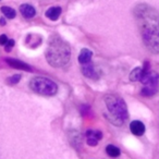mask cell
I'll use <instances>...</instances> for the list:
<instances>
[{
	"instance_id": "6da1fadb",
	"label": "cell",
	"mask_w": 159,
	"mask_h": 159,
	"mask_svg": "<svg viewBox=\"0 0 159 159\" xmlns=\"http://www.w3.org/2000/svg\"><path fill=\"white\" fill-rule=\"evenodd\" d=\"M133 16L145 46L159 53V12L147 3H139L133 9Z\"/></svg>"
},
{
	"instance_id": "7a4b0ae2",
	"label": "cell",
	"mask_w": 159,
	"mask_h": 159,
	"mask_svg": "<svg viewBox=\"0 0 159 159\" xmlns=\"http://www.w3.org/2000/svg\"><path fill=\"white\" fill-rule=\"evenodd\" d=\"M46 59L51 66L63 68L71 59V48L69 44L57 35L50 36L46 50Z\"/></svg>"
},
{
	"instance_id": "3957f363",
	"label": "cell",
	"mask_w": 159,
	"mask_h": 159,
	"mask_svg": "<svg viewBox=\"0 0 159 159\" xmlns=\"http://www.w3.org/2000/svg\"><path fill=\"white\" fill-rule=\"evenodd\" d=\"M104 100L108 110V113L105 115V117L115 125H122L129 118L125 102L116 95H107Z\"/></svg>"
},
{
	"instance_id": "277c9868",
	"label": "cell",
	"mask_w": 159,
	"mask_h": 159,
	"mask_svg": "<svg viewBox=\"0 0 159 159\" xmlns=\"http://www.w3.org/2000/svg\"><path fill=\"white\" fill-rule=\"evenodd\" d=\"M30 87L33 92L43 96H53L57 94L58 86L53 81L44 76H35L31 80Z\"/></svg>"
},
{
	"instance_id": "5b68a950",
	"label": "cell",
	"mask_w": 159,
	"mask_h": 159,
	"mask_svg": "<svg viewBox=\"0 0 159 159\" xmlns=\"http://www.w3.org/2000/svg\"><path fill=\"white\" fill-rule=\"evenodd\" d=\"M82 73L86 77L92 80H97L99 77V73H98L95 64L92 61H89V63L82 64Z\"/></svg>"
},
{
	"instance_id": "8992f818",
	"label": "cell",
	"mask_w": 159,
	"mask_h": 159,
	"mask_svg": "<svg viewBox=\"0 0 159 159\" xmlns=\"http://www.w3.org/2000/svg\"><path fill=\"white\" fill-rule=\"evenodd\" d=\"M102 139V133L98 130H87L86 131V142L89 146H96Z\"/></svg>"
},
{
	"instance_id": "52a82bcc",
	"label": "cell",
	"mask_w": 159,
	"mask_h": 159,
	"mask_svg": "<svg viewBox=\"0 0 159 159\" xmlns=\"http://www.w3.org/2000/svg\"><path fill=\"white\" fill-rule=\"evenodd\" d=\"M130 130L136 136H142L145 133V125H144L143 122L135 120V121H132L130 123Z\"/></svg>"
},
{
	"instance_id": "ba28073f",
	"label": "cell",
	"mask_w": 159,
	"mask_h": 159,
	"mask_svg": "<svg viewBox=\"0 0 159 159\" xmlns=\"http://www.w3.org/2000/svg\"><path fill=\"white\" fill-rule=\"evenodd\" d=\"M6 61L8 62L10 66L14 69H19V70H24V71H31V66H29L27 63L25 62L21 61V60H18V59H12V58H7Z\"/></svg>"
},
{
	"instance_id": "9c48e42d",
	"label": "cell",
	"mask_w": 159,
	"mask_h": 159,
	"mask_svg": "<svg viewBox=\"0 0 159 159\" xmlns=\"http://www.w3.org/2000/svg\"><path fill=\"white\" fill-rule=\"evenodd\" d=\"M20 12L25 19H32V18H34L36 14L35 8L31 5H27V3H24V5L20 6Z\"/></svg>"
},
{
	"instance_id": "30bf717a",
	"label": "cell",
	"mask_w": 159,
	"mask_h": 159,
	"mask_svg": "<svg viewBox=\"0 0 159 159\" xmlns=\"http://www.w3.org/2000/svg\"><path fill=\"white\" fill-rule=\"evenodd\" d=\"M92 57H93L92 50H89L87 48H83L79 55V62L81 64L89 63V61H92Z\"/></svg>"
},
{
	"instance_id": "8fae6325",
	"label": "cell",
	"mask_w": 159,
	"mask_h": 159,
	"mask_svg": "<svg viewBox=\"0 0 159 159\" xmlns=\"http://www.w3.org/2000/svg\"><path fill=\"white\" fill-rule=\"evenodd\" d=\"M60 14H61V8L59 7H51L46 11V16L51 21H57Z\"/></svg>"
},
{
	"instance_id": "7c38bea8",
	"label": "cell",
	"mask_w": 159,
	"mask_h": 159,
	"mask_svg": "<svg viewBox=\"0 0 159 159\" xmlns=\"http://www.w3.org/2000/svg\"><path fill=\"white\" fill-rule=\"evenodd\" d=\"M144 74V68H135L134 70L131 72L130 74V80L133 82H137V81H141L142 76Z\"/></svg>"
},
{
	"instance_id": "4fadbf2b",
	"label": "cell",
	"mask_w": 159,
	"mask_h": 159,
	"mask_svg": "<svg viewBox=\"0 0 159 159\" xmlns=\"http://www.w3.org/2000/svg\"><path fill=\"white\" fill-rule=\"evenodd\" d=\"M158 91V86H149V85H145L144 89H142L141 94L145 97H150V96H154L155 94Z\"/></svg>"
},
{
	"instance_id": "5bb4252c",
	"label": "cell",
	"mask_w": 159,
	"mask_h": 159,
	"mask_svg": "<svg viewBox=\"0 0 159 159\" xmlns=\"http://www.w3.org/2000/svg\"><path fill=\"white\" fill-rule=\"evenodd\" d=\"M106 152H107V155H108L109 157H112V158H117V157H119L120 154H121L120 149L115 145H108V146H107V147H106Z\"/></svg>"
},
{
	"instance_id": "9a60e30c",
	"label": "cell",
	"mask_w": 159,
	"mask_h": 159,
	"mask_svg": "<svg viewBox=\"0 0 159 159\" xmlns=\"http://www.w3.org/2000/svg\"><path fill=\"white\" fill-rule=\"evenodd\" d=\"M1 12H2L3 14H5V16L7 19H10V20H11V19H14L16 18V11H14L13 9H12V8H10V7H1Z\"/></svg>"
},
{
	"instance_id": "2e32d148",
	"label": "cell",
	"mask_w": 159,
	"mask_h": 159,
	"mask_svg": "<svg viewBox=\"0 0 159 159\" xmlns=\"http://www.w3.org/2000/svg\"><path fill=\"white\" fill-rule=\"evenodd\" d=\"M21 80V75L20 74H16V75H13V76H11V77H9L8 79V83L9 84H16V83H19V81Z\"/></svg>"
},
{
	"instance_id": "e0dca14e",
	"label": "cell",
	"mask_w": 159,
	"mask_h": 159,
	"mask_svg": "<svg viewBox=\"0 0 159 159\" xmlns=\"http://www.w3.org/2000/svg\"><path fill=\"white\" fill-rule=\"evenodd\" d=\"M13 46H14V40H13V39L8 40L7 44L5 45V49H6V51H7V52H10V51L12 50V48H13Z\"/></svg>"
},
{
	"instance_id": "ac0fdd59",
	"label": "cell",
	"mask_w": 159,
	"mask_h": 159,
	"mask_svg": "<svg viewBox=\"0 0 159 159\" xmlns=\"http://www.w3.org/2000/svg\"><path fill=\"white\" fill-rule=\"evenodd\" d=\"M8 40H9V39H8L7 35H5V34L0 36V45H2V46H5V45L7 44Z\"/></svg>"
},
{
	"instance_id": "d6986e66",
	"label": "cell",
	"mask_w": 159,
	"mask_h": 159,
	"mask_svg": "<svg viewBox=\"0 0 159 159\" xmlns=\"http://www.w3.org/2000/svg\"><path fill=\"white\" fill-rule=\"evenodd\" d=\"M0 24H1V25H5L6 24V21H5V19H3V18L0 19Z\"/></svg>"
}]
</instances>
